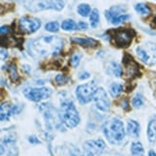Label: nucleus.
I'll list each match as a JSON object with an SVG mask.
<instances>
[{
    "label": "nucleus",
    "mask_w": 156,
    "mask_h": 156,
    "mask_svg": "<svg viewBox=\"0 0 156 156\" xmlns=\"http://www.w3.org/2000/svg\"><path fill=\"white\" fill-rule=\"evenodd\" d=\"M87 27L88 25L83 22V21H80L78 24H77V30H80V31H85L87 30Z\"/></svg>",
    "instance_id": "30"
},
{
    "label": "nucleus",
    "mask_w": 156,
    "mask_h": 156,
    "mask_svg": "<svg viewBox=\"0 0 156 156\" xmlns=\"http://www.w3.org/2000/svg\"><path fill=\"white\" fill-rule=\"evenodd\" d=\"M29 142H30L31 144H39L40 143L39 140L36 136H34V135H33V136L29 137Z\"/></svg>",
    "instance_id": "32"
},
{
    "label": "nucleus",
    "mask_w": 156,
    "mask_h": 156,
    "mask_svg": "<svg viewBox=\"0 0 156 156\" xmlns=\"http://www.w3.org/2000/svg\"><path fill=\"white\" fill-rule=\"evenodd\" d=\"M78 12L81 16H87L90 15L91 8L88 4H80L78 6Z\"/></svg>",
    "instance_id": "23"
},
{
    "label": "nucleus",
    "mask_w": 156,
    "mask_h": 156,
    "mask_svg": "<svg viewBox=\"0 0 156 156\" xmlns=\"http://www.w3.org/2000/svg\"><path fill=\"white\" fill-rule=\"evenodd\" d=\"M8 57V52L5 49H0V60L5 59Z\"/></svg>",
    "instance_id": "31"
},
{
    "label": "nucleus",
    "mask_w": 156,
    "mask_h": 156,
    "mask_svg": "<svg viewBox=\"0 0 156 156\" xmlns=\"http://www.w3.org/2000/svg\"><path fill=\"white\" fill-rule=\"evenodd\" d=\"M4 68L8 71L9 73V77L11 79L12 81H17L19 79V75L17 73V69H16V65L15 63H10V64H7L6 67Z\"/></svg>",
    "instance_id": "16"
},
{
    "label": "nucleus",
    "mask_w": 156,
    "mask_h": 156,
    "mask_svg": "<svg viewBox=\"0 0 156 156\" xmlns=\"http://www.w3.org/2000/svg\"><path fill=\"white\" fill-rule=\"evenodd\" d=\"M112 42L120 48H126L129 46L135 36V32L131 29L120 28L110 31Z\"/></svg>",
    "instance_id": "4"
},
{
    "label": "nucleus",
    "mask_w": 156,
    "mask_h": 156,
    "mask_svg": "<svg viewBox=\"0 0 156 156\" xmlns=\"http://www.w3.org/2000/svg\"><path fill=\"white\" fill-rule=\"evenodd\" d=\"M13 108L15 105H12L9 101L0 105V121H8L11 115L13 114Z\"/></svg>",
    "instance_id": "12"
},
{
    "label": "nucleus",
    "mask_w": 156,
    "mask_h": 156,
    "mask_svg": "<svg viewBox=\"0 0 156 156\" xmlns=\"http://www.w3.org/2000/svg\"><path fill=\"white\" fill-rule=\"evenodd\" d=\"M95 104H96V106L98 109H100L101 111L106 112L109 110L110 108V101L109 99L107 97V94L105 91L104 88H98L97 91L95 92L94 97H93Z\"/></svg>",
    "instance_id": "10"
},
{
    "label": "nucleus",
    "mask_w": 156,
    "mask_h": 156,
    "mask_svg": "<svg viewBox=\"0 0 156 156\" xmlns=\"http://www.w3.org/2000/svg\"><path fill=\"white\" fill-rule=\"evenodd\" d=\"M39 9L41 10H56V11H62L64 7L63 1H43L38 3Z\"/></svg>",
    "instance_id": "14"
},
{
    "label": "nucleus",
    "mask_w": 156,
    "mask_h": 156,
    "mask_svg": "<svg viewBox=\"0 0 156 156\" xmlns=\"http://www.w3.org/2000/svg\"><path fill=\"white\" fill-rule=\"evenodd\" d=\"M147 137L151 143L156 142V120L151 121L147 127Z\"/></svg>",
    "instance_id": "17"
},
{
    "label": "nucleus",
    "mask_w": 156,
    "mask_h": 156,
    "mask_svg": "<svg viewBox=\"0 0 156 156\" xmlns=\"http://www.w3.org/2000/svg\"><path fill=\"white\" fill-rule=\"evenodd\" d=\"M134 8L139 13H141V15H143V16H147L151 12V9L148 8V6L144 3H138L135 5Z\"/></svg>",
    "instance_id": "24"
},
{
    "label": "nucleus",
    "mask_w": 156,
    "mask_h": 156,
    "mask_svg": "<svg viewBox=\"0 0 156 156\" xmlns=\"http://www.w3.org/2000/svg\"><path fill=\"white\" fill-rule=\"evenodd\" d=\"M69 80H70V79L68 77H66L65 75H62V74H58V75H57L56 78H55L56 84L57 85H59V86L68 83Z\"/></svg>",
    "instance_id": "25"
},
{
    "label": "nucleus",
    "mask_w": 156,
    "mask_h": 156,
    "mask_svg": "<svg viewBox=\"0 0 156 156\" xmlns=\"http://www.w3.org/2000/svg\"><path fill=\"white\" fill-rule=\"evenodd\" d=\"M100 22V13L99 11L97 9H94L91 12H90V24L91 27L93 28H96Z\"/></svg>",
    "instance_id": "21"
},
{
    "label": "nucleus",
    "mask_w": 156,
    "mask_h": 156,
    "mask_svg": "<svg viewBox=\"0 0 156 156\" xmlns=\"http://www.w3.org/2000/svg\"><path fill=\"white\" fill-rule=\"evenodd\" d=\"M52 93H53L52 89L48 87H40V88L29 87L24 90L25 97L27 99H29L30 101H36V103H38V101L42 100L48 99L52 95Z\"/></svg>",
    "instance_id": "8"
},
{
    "label": "nucleus",
    "mask_w": 156,
    "mask_h": 156,
    "mask_svg": "<svg viewBox=\"0 0 156 156\" xmlns=\"http://www.w3.org/2000/svg\"><path fill=\"white\" fill-rule=\"evenodd\" d=\"M41 22L38 18L35 17H30V16H23L19 19L18 26L19 29L23 34H33L37 32L39 28Z\"/></svg>",
    "instance_id": "9"
},
{
    "label": "nucleus",
    "mask_w": 156,
    "mask_h": 156,
    "mask_svg": "<svg viewBox=\"0 0 156 156\" xmlns=\"http://www.w3.org/2000/svg\"><path fill=\"white\" fill-rule=\"evenodd\" d=\"M58 29H59V25L56 21L49 22V23H47L45 25V30L50 32V33H56V32L58 31Z\"/></svg>",
    "instance_id": "27"
},
{
    "label": "nucleus",
    "mask_w": 156,
    "mask_h": 156,
    "mask_svg": "<svg viewBox=\"0 0 156 156\" xmlns=\"http://www.w3.org/2000/svg\"><path fill=\"white\" fill-rule=\"evenodd\" d=\"M115 156H122V155H119V154H117V155H115Z\"/></svg>",
    "instance_id": "42"
},
{
    "label": "nucleus",
    "mask_w": 156,
    "mask_h": 156,
    "mask_svg": "<svg viewBox=\"0 0 156 156\" xmlns=\"http://www.w3.org/2000/svg\"><path fill=\"white\" fill-rule=\"evenodd\" d=\"M97 84L94 80L79 85L76 89V96L78 101L83 105L87 104L88 101H90L93 99L94 94L97 91Z\"/></svg>",
    "instance_id": "6"
},
{
    "label": "nucleus",
    "mask_w": 156,
    "mask_h": 156,
    "mask_svg": "<svg viewBox=\"0 0 156 156\" xmlns=\"http://www.w3.org/2000/svg\"><path fill=\"white\" fill-rule=\"evenodd\" d=\"M153 21H154V23H155V24H156V16H155V17H154V19H153Z\"/></svg>",
    "instance_id": "40"
},
{
    "label": "nucleus",
    "mask_w": 156,
    "mask_h": 156,
    "mask_svg": "<svg viewBox=\"0 0 156 156\" xmlns=\"http://www.w3.org/2000/svg\"><path fill=\"white\" fill-rule=\"evenodd\" d=\"M2 10H3V9H2V7H1V6H0V12H2Z\"/></svg>",
    "instance_id": "41"
},
{
    "label": "nucleus",
    "mask_w": 156,
    "mask_h": 156,
    "mask_svg": "<svg viewBox=\"0 0 156 156\" xmlns=\"http://www.w3.org/2000/svg\"><path fill=\"white\" fill-rule=\"evenodd\" d=\"M123 65H124V78L126 80H131L141 75L139 64L135 62V59L129 54L126 53L124 55Z\"/></svg>",
    "instance_id": "7"
},
{
    "label": "nucleus",
    "mask_w": 156,
    "mask_h": 156,
    "mask_svg": "<svg viewBox=\"0 0 156 156\" xmlns=\"http://www.w3.org/2000/svg\"><path fill=\"white\" fill-rule=\"evenodd\" d=\"M122 106L124 107V109L128 110V101L126 99H124L123 101H122Z\"/></svg>",
    "instance_id": "34"
},
{
    "label": "nucleus",
    "mask_w": 156,
    "mask_h": 156,
    "mask_svg": "<svg viewBox=\"0 0 156 156\" xmlns=\"http://www.w3.org/2000/svg\"><path fill=\"white\" fill-rule=\"evenodd\" d=\"M143 105H144V99H143V97H142L140 94H137L136 96H135L132 99V105H133V107L140 108L141 106H143Z\"/></svg>",
    "instance_id": "26"
},
{
    "label": "nucleus",
    "mask_w": 156,
    "mask_h": 156,
    "mask_svg": "<svg viewBox=\"0 0 156 156\" xmlns=\"http://www.w3.org/2000/svg\"><path fill=\"white\" fill-rule=\"evenodd\" d=\"M147 156H156V153L153 151H150V152H148V155Z\"/></svg>",
    "instance_id": "38"
},
{
    "label": "nucleus",
    "mask_w": 156,
    "mask_h": 156,
    "mask_svg": "<svg viewBox=\"0 0 156 156\" xmlns=\"http://www.w3.org/2000/svg\"><path fill=\"white\" fill-rule=\"evenodd\" d=\"M58 117L62 123L68 128L76 127L80 123V115L72 101H63L60 105Z\"/></svg>",
    "instance_id": "3"
},
{
    "label": "nucleus",
    "mask_w": 156,
    "mask_h": 156,
    "mask_svg": "<svg viewBox=\"0 0 156 156\" xmlns=\"http://www.w3.org/2000/svg\"><path fill=\"white\" fill-rule=\"evenodd\" d=\"M103 130L106 139L111 144H120L126 135L123 122L117 118L108 120L104 125Z\"/></svg>",
    "instance_id": "2"
},
{
    "label": "nucleus",
    "mask_w": 156,
    "mask_h": 156,
    "mask_svg": "<svg viewBox=\"0 0 156 156\" xmlns=\"http://www.w3.org/2000/svg\"><path fill=\"white\" fill-rule=\"evenodd\" d=\"M145 151L143 145L140 142H134L131 145V154L132 156H144Z\"/></svg>",
    "instance_id": "18"
},
{
    "label": "nucleus",
    "mask_w": 156,
    "mask_h": 156,
    "mask_svg": "<svg viewBox=\"0 0 156 156\" xmlns=\"http://www.w3.org/2000/svg\"><path fill=\"white\" fill-rule=\"evenodd\" d=\"M11 32V29L8 26H2L0 27V36H6Z\"/></svg>",
    "instance_id": "29"
},
{
    "label": "nucleus",
    "mask_w": 156,
    "mask_h": 156,
    "mask_svg": "<svg viewBox=\"0 0 156 156\" xmlns=\"http://www.w3.org/2000/svg\"><path fill=\"white\" fill-rule=\"evenodd\" d=\"M70 156H81V155L80 154V151H79L77 150V148H76L75 151H72V152H71Z\"/></svg>",
    "instance_id": "36"
},
{
    "label": "nucleus",
    "mask_w": 156,
    "mask_h": 156,
    "mask_svg": "<svg viewBox=\"0 0 156 156\" xmlns=\"http://www.w3.org/2000/svg\"><path fill=\"white\" fill-rule=\"evenodd\" d=\"M83 147L85 148V151L88 152H92L93 154H95V153L100 154L104 151L105 147V143L101 139L91 140V141L85 142Z\"/></svg>",
    "instance_id": "11"
},
{
    "label": "nucleus",
    "mask_w": 156,
    "mask_h": 156,
    "mask_svg": "<svg viewBox=\"0 0 156 156\" xmlns=\"http://www.w3.org/2000/svg\"><path fill=\"white\" fill-rule=\"evenodd\" d=\"M136 53L143 62L152 65L156 62V44L147 42L136 48Z\"/></svg>",
    "instance_id": "5"
},
{
    "label": "nucleus",
    "mask_w": 156,
    "mask_h": 156,
    "mask_svg": "<svg viewBox=\"0 0 156 156\" xmlns=\"http://www.w3.org/2000/svg\"><path fill=\"white\" fill-rule=\"evenodd\" d=\"M71 40L73 42H75L80 46L84 47V48H95L99 45V42L94 38H89V37H72Z\"/></svg>",
    "instance_id": "13"
},
{
    "label": "nucleus",
    "mask_w": 156,
    "mask_h": 156,
    "mask_svg": "<svg viewBox=\"0 0 156 156\" xmlns=\"http://www.w3.org/2000/svg\"><path fill=\"white\" fill-rule=\"evenodd\" d=\"M126 130H127V134L129 135L130 137L137 138L139 136V133H140V126L136 121L129 120L127 122Z\"/></svg>",
    "instance_id": "15"
},
{
    "label": "nucleus",
    "mask_w": 156,
    "mask_h": 156,
    "mask_svg": "<svg viewBox=\"0 0 156 156\" xmlns=\"http://www.w3.org/2000/svg\"><path fill=\"white\" fill-rule=\"evenodd\" d=\"M5 95H6V92L3 88L0 87V101H2L5 98Z\"/></svg>",
    "instance_id": "35"
},
{
    "label": "nucleus",
    "mask_w": 156,
    "mask_h": 156,
    "mask_svg": "<svg viewBox=\"0 0 156 156\" xmlns=\"http://www.w3.org/2000/svg\"><path fill=\"white\" fill-rule=\"evenodd\" d=\"M107 71L109 72V74H112V75L115 76V77H121L122 73H123L121 65L118 62H114L110 63L109 68H108Z\"/></svg>",
    "instance_id": "19"
},
{
    "label": "nucleus",
    "mask_w": 156,
    "mask_h": 156,
    "mask_svg": "<svg viewBox=\"0 0 156 156\" xmlns=\"http://www.w3.org/2000/svg\"><path fill=\"white\" fill-rule=\"evenodd\" d=\"M62 39L58 37H41L32 40L28 45V51L35 58H43L47 55H56L62 50Z\"/></svg>",
    "instance_id": "1"
},
{
    "label": "nucleus",
    "mask_w": 156,
    "mask_h": 156,
    "mask_svg": "<svg viewBox=\"0 0 156 156\" xmlns=\"http://www.w3.org/2000/svg\"><path fill=\"white\" fill-rule=\"evenodd\" d=\"M84 156H94V154H93L92 152H88V151H86V153H85Z\"/></svg>",
    "instance_id": "39"
},
{
    "label": "nucleus",
    "mask_w": 156,
    "mask_h": 156,
    "mask_svg": "<svg viewBox=\"0 0 156 156\" xmlns=\"http://www.w3.org/2000/svg\"><path fill=\"white\" fill-rule=\"evenodd\" d=\"M80 56L79 55V54H74V55L72 56V58H71V59H70L71 66L74 67V68L78 67L79 64H80Z\"/></svg>",
    "instance_id": "28"
},
{
    "label": "nucleus",
    "mask_w": 156,
    "mask_h": 156,
    "mask_svg": "<svg viewBox=\"0 0 156 156\" xmlns=\"http://www.w3.org/2000/svg\"><path fill=\"white\" fill-rule=\"evenodd\" d=\"M62 28L64 31H75L77 30V23L73 19H67L62 22Z\"/></svg>",
    "instance_id": "20"
},
{
    "label": "nucleus",
    "mask_w": 156,
    "mask_h": 156,
    "mask_svg": "<svg viewBox=\"0 0 156 156\" xmlns=\"http://www.w3.org/2000/svg\"><path fill=\"white\" fill-rule=\"evenodd\" d=\"M123 91V85L120 83H112L109 88V92L112 97H118Z\"/></svg>",
    "instance_id": "22"
},
{
    "label": "nucleus",
    "mask_w": 156,
    "mask_h": 156,
    "mask_svg": "<svg viewBox=\"0 0 156 156\" xmlns=\"http://www.w3.org/2000/svg\"><path fill=\"white\" fill-rule=\"evenodd\" d=\"M90 77V74L89 73H87V72H83V73H81L80 75L79 76V78L80 80H85V79H88Z\"/></svg>",
    "instance_id": "33"
},
{
    "label": "nucleus",
    "mask_w": 156,
    "mask_h": 156,
    "mask_svg": "<svg viewBox=\"0 0 156 156\" xmlns=\"http://www.w3.org/2000/svg\"><path fill=\"white\" fill-rule=\"evenodd\" d=\"M4 152H5V147L2 145H0V155H2Z\"/></svg>",
    "instance_id": "37"
}]
</instances>
